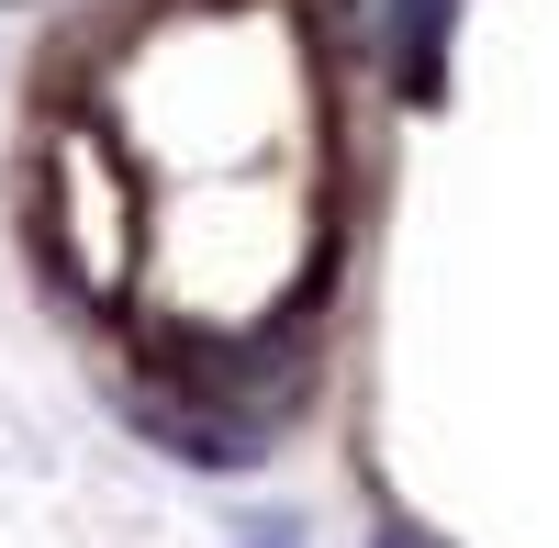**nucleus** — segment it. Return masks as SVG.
I'll return each mask as SVG.
<instances>
[{
  "label": "nucleus",
  "mask_w": 559,
  "mask_h": 548,
  "mask_svg": "<svg viewBox=\"0 0 559 548\" xmlns=\"http://www.w3.org/2000/svg\"><path fill=\"white\" fill-rule=\"evenodd\" d=\"M381 548H437V537H403V526H392V537H381Z\"/></svg>",
  "instance_id": "obj_1"
}]
</instances>
